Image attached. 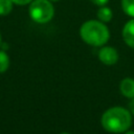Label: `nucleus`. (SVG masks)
Masks as SVG:
<instances>
[{
    "label": "nucleus",
    "instance_id": "7",
    "mask_svg": "<svg viewBox=\"0 0 134 134\" xmlns=\"http://www.w3.org/2000/svg\"><path fill=\"white\" fill-rule=\"evenodd\" d=\"M97 17L98 19L102 21V22H109L112 17H113V14H112V10L107 7V6H100V8L98 9L97 12Z\"/></svg>",
    "mask_w": 134,
    "mask_h": 134
},
{
    "label": "nucleus",
    "instance_id": "8",
    "mask_svg": "<svg viewBox=\"0 0 134 134\" xmlns=\"http://www.w3.org/2000/svg\"><path fill=\"white\" fill-rule=\"evenodd\" d=\"M13 3L12 0H0V16L8 15L13 9Z\"/></svg>",
    "mask_w": 134,
    "mask_h": 134
},
{
    "label": "nucleus",
    "instance_id": "15",
    "mask_svg": "<svg viewBox=\"0 0 134 134\" xmlns=\"http://www.w3.org/2000/svg\"><path fill=\"white\" fill-rule=\"evenodd\" d=\"M61 134H69V133H66V132H64V133H61Z\"/></svg>",
    "mask_w": 134,
    "mask_h": 134
},
{
    "label": "nucleus",
    "instance_id": "11",
    "mask_svg": "<svg viewBox=\"0 0 134 134\" xmlns=\"http://www.w3.org/2000/svg\"><path fill=\"white\" fill-rule=\"evenodd\" d=\"M93 4H95V5H98V6H104L105 4H107V2L109 1V0H90Z\"/></svg>",
    "mask_w": 134,
    "mask_h": 134
},
{
    "label": "nucleus",
    "instance_id": "9",
    "mask_svg": "<svg viewBox=\"0 0 134 134\" xmlns=\"http://www.w3.org/2000/svg\"><path fill=\"white\" fill-rule=\"evenodd\" d=\"M122 10L130 17H134V0H121Z\"/></svg>",
    "mask_w": 134,
    "mask_h": 134
},
{
    "label": "nucleus",
    "instance_id": "2",
    "mask_svg": "<svg viewBox=\"0 0 134 134\" xmlns=\"http://www.w3.org/2000/svg\"><path fill=\"white\" fill-rule=\"evenodd\" d=\"M80 35L87 44L92 46L104 45L110 37L108 27L104 22L96 20H89L85 22L80 29Z\"/></svg>",
    "mask_w": 134,
    "mask_h": 134
},
{
    "label": "nucleus",
    "instance_id": "4",
    "mask_svg": "<svg viewBox=\"0 0 134 134\" xmlns=\"http://www.w3.org/2000/svg\"><path fill=\"white\" fill-rule=\"evenodd\" d=\"M99 60L106 65H113L118 60V53L113 47H103L98 52Z\"/></svg>",
    "mask_w": 134,
    "mask_h": 134
},
{
    "label": "nucleus",
    "instance_id": "6",
    "mask_svg": "<svg viewBox=\"0 0 134 134\" xmlns=\"http://www.w3.org/2000/svg\"><path fill=\"white\" fill-rule=\"evenodd\" d=\"M120 92L127 97H134V80L125 79L120 82Z\"/></svg>",
    "mask_w": 134,
    "mask_h": 134
},
{
    "label": "nucleus",
    "instance_id": "10",
    "mask_svg": "<svg viewBox=\"0 0 134 134\" xmlns=\"http://www.w3.org/2000/svg\"><path fill=\"white\" fill-rule=\"evenodd\" d=\"M9 66V58L5 51L0 50V72H4L7 70Z\"/></svg>",
    "mask_w": 134,
    "mask_h": 134
},
{
    "label": "nucleus",
    "instance_id": "14",
    "mask_svg": "<svg viewBox=\"0 0 134 134\" xmlns=\"http://www.w3.org/2000/svg\"><path fill=\"white\" fill-rule=\"evenodd\" d=\"M125 134H134V131H128V132H126Z\"/></svg>",
    "mask_w": 134,
    "mask_h": 134
},
{
    "label": "nucleus",
    "instance_id": "5",
    "mask_svg": "<svg viewBox=\"0 0 134 134\" xmlns=\"http://www.w3.org/2000/svg\"><path fill=\"white\" fill-rule=\"evenodd\" d=\"M122 38L127 45L134 48V19L128 21L124 26Z\"/></svg>",
    "mask_w": 134,
    "mask_h": 134
},
{
    "label": "nucleus",
    "instance_id": "17",
    "mask_svg": "<svg viewBox=\"0 0 134 134\" xmlns=\"http://www.w3.org/2000/svg\"><path fill=\"white\" fill-rule=\"evenodd\" d=\"M51 1H59V0H51Z\"/></svg>",
    "mask_w": 134,
    "mask_h": 134
},
{
    "label": "nucleus",
    "instance_id": "1",
    "mask_svg": "<svg viewBox=\"0 0 134 134\" xmlns=\"http://www.w3.org/2000/svg\"><path fill=\"white\" fill-rule=\"evenodd\" d=\"M132 117L130 112L121 107H113L108 109L102 116V125L104 129L112 133H121L131 126Z\"/></svg>",
    "mask_w": 134,
    "mask_h": 134
},
{
    "label": "nucleus",
    "instance_id": "12",
    "mask_svg": "<svg viewBox=\"0 0 134 134\" xmlns=\"http://www.w3.org/2000/svg\"><path fill=\"white\" fill-rule=\"evenodd\" d=\"M12 1L17 5H25V4H28L29 2H31L32 0H12Z\"/></svg>",
    "mask_w": 134,
    "mask_h": 134
},
{
    "label": "nucleus",
    "instance_id": "16",
    "mask_svg": "<svg viewBox=\"0 0 134 134\" xmlns=\"http://www.w3.org/2000/svg\"><path fill=\"white\" fill-rule=\"evenodd\" d=\"M0 44H1V34H0Z\"/></svg>",
    "mask_w": 134,
    "mask_h": 134
},
{
    "label": "nucleus",
    "instance_id": "3",
    "mask_svg": "<svg viewBox=\"0 0 134 134\" xmlns=\"http://www.w3.org/2000/svg\"><path fill=\"white\" fill-rule=\"evenodd\" d=\"M29 16L37 23H46L54 15L53 5L49 0H34L29 5Z\"/></svg>",
    "mask_w": 134,
    "mask_h": 134
},
{
    "label": "nucleus",
    "instance_id": "13",
    "mask_svg": "<svg viewBox=\"0 0 134 134\" xmlns=\"http://www.w3.org/2000/svg\"><path fill=\"white\" fill-rule=\"evenodd\" d=\"M129 108H130V111L134 114V97H133V99L129 103Z\"/></svg>",
    "mask_w": 134,
    "mask_h": 134
}]
</instances>
